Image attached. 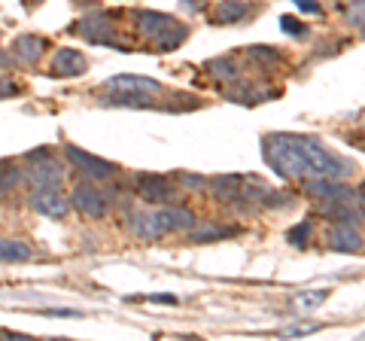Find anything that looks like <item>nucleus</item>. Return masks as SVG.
Listing matches in <instances>:
<instances>
[{
    "mask_svg": "<svg viewBox=\"0 0 365 341\" xmlns=\"http://www.w3.org/2000/svg\"><path fill=\"white\" fill-rule=\"evenodd\" d=\"M262 153H265V162L274 168V174H280L283 180H341L350 170V162L332 156L319 141L302 138V134H268L262 143Z\"/></svg>",
    "mask_w": 365,
    "mask_h": 341,
    "instance_id": "f257e3e1",
    "label": "nucleus"
},
{
    "mask_svg": "<svg viewBox=\"0 0 365 341\" xmlns=\"http://www.w3.org/2000/svg\"><path fill=\"white\" fill-rule=\"evenodd\" d=\"M104 98L101 104H110V107H155L158 98H162V83H155L150 76H131V73H122V76H113L104 83Z\"/></svg>",
    "mask_w": 365,
    "mask_h": 341,
    "instance_id": "f03ea898",
    "label": "nucleus"
},
{
    "mask_svg": "<svg viewBox=\"0 0 365 341\" xmlns=\"http://www.w3.org/2000/svg\"><path fill=\"white\" fill-rule=\"evenodd\" d=\"M195 225V213L186 210V208H155V210H146V213H134L131 220V232L143 241H158L170 232H182V229H192Z\"/></svg>",
    "mask_w": 365,
    "mask_h": 341,
    "instance_id": "7ed1b4c3",
    "label": "nucleus"
},
{
    "mask_svg": "<svg viewBox=\"0 0 365 341\" xmlns=\"http://www.w3.org/2000/svg\"><path fill=\"white\" fill-rule=\"evenodd\" d=\"M134 21H137V31H140L143 37L162 52L177 49L180 43L186 40V34H189V28L182 25V21L170 19L168 13H155V9H137Z\"/></svg>",
    "mask_w": 365,
    "mask_h": 341,
    "instance_id": "20e7f679",
    "label": "nucleus"
},
{
    "mask_svg": "<svg viewBox=\"0 0 365 341\" xmlns=\"http://www.w3.org/2000/svg\"><path fill=\"white\" fill-rule=\"evenodd\" d=\"M28 180L34 186H61L64 183V168L58 158H52V153L46 150V146H40V150H31L28 153Z\"/></svg>",
    "mask_w": 365,
    "mask_h": 341,
    "instance_id": "39448f33",
    "label": "nucleus"
},
{
    "mask_svg": "<svg viewBox=\"0 0 365 341\" xmlns=\"http://www.w3.org/2000/svg\"><path fill=\"white\" fill-rule=\"evenodd\" d=\"M73 34L86 37L88 43H98V46H116V49H128L125 43L116 37V21L104 13H95V16H86L79 25H73Z\"/></svg>",
    "mask_w": 365,
    "mask_h": 341,
    "instance_id": "423d86ee",
    "label": "nucleus"
},
{
    "mask_svg": "<svg viewBox=\"0 0 365 341\" xmlns=\"http://www.w3.org/2000/svg\"><path fill=\"white\" fill-rule=\"evenodd\" d=\"M64 156H67V162H71L79 174H86L88 180H110L113 174H116V165H113V162H107V158H101V156H91L86 150H79V146H73V143L64 146Z\"/></svg>",
    "mask_w": 365,
    "mask_h": 341,
    "instance_id": "0eeeda50",
    "label": "nucleus"
},
{
    "mask_svg": "<svg viewBox=\"0 0 365 341\" xmlns=\"http://www.w3.org/2000/svg\"><path fill=\"white\" fill-rule=\"evenodd\" d=\"M31 208L40 213V217H49V220H64L71 204L61 195V186H34L31 192Z\"/></svg>",
    "mask_w": 365,
    "mask_h": 341,
    "instance_id": "6e6552de",
    "label": "nucleus"
},
{
    "mask_svg": "<svg viewBox=\"0 0 365 341\" xmlns=\"http://www.w3.org/2000/svg\"><path fill=\"white\" fill-rule=\"evenodd\" d=\"M71 204H73L79 213H83V217H88V220H101V217H107L110 198L104 195V189L88 186V183H79V186L73 189Z\"/></svg>",
    "mask_w": 365,
    "mask_h": 341,
    "instance_id": "1a4fd4ad",
    "label": "nucleus"
},
{
    "mask_svg": "<svg viewBox=\"0 0 365 341\" xmlns=\"http://www.w3.org/2000/svg\"><path fill=\"white\" fill-rule=\"evenodd\" d=\"M137 192H140L146 201H153V204H168L170 198L177 195L174 186H170V180L158 177V174H140L137 177Z\"/></svg>",
    "mask_w": 365,
    "mask_h": 341,
    "instance_id": "9d476101",
    "label": "nucleus"
},
{
    "mask_svg": "<svg viewBox=\"0 0 365 341\" xmlns=\"http://www.w3.org/2000/svg\"><path fill=\"white\" fill-rule=\"evenodd\" d=\"M319 213L332 223H347V225H356V220L362 217L359 208H353V195L347 198H326L319 204Z\"/></svg>",
    "mask_w": 365,
    "mask_h": 341,
    "instance_id": "9b49d317",
    "label": "nucleus"
},
{
    "mask_svg": "<svg viewBox=\"0 0 365 341\" xmlns=\"http://www.w3.org/2000/svg\"><path fill=\"white\" fill-rule=\"evenodd\" d=\"M329 247H332L335 253H359L365 244H362V235L353 229V225L335 223L332 232H329Z\"/></svg>",
    "mask_w": 365,
    "mask_h": 341,
    "instance_id": "f8f14e48",
    "label": "nucleus"
},
{
    "mask_svg": "<svg viewBox=\"0 0 365 341\" xmlns=\"http://www.w3.org/2000/svg\"><path fill=\"white\" fill-rule=\"evenodd\" d=\"M86 71H88V61H86L83 52H76V49L55 52V58H52V73L55 76H83Z\"/></svg>",
    "mask_w": 365,
    "mask_h": 341,
    "instance_id": "ddd939ff",
    "label": "nucleus"
},
{
    "mask_svg": "<svg viewBox=\"0 0 365 341\" xmlns=\"http://www.w3.org/2000/svg\"><path fill=\"white\" fill-rule=\"evenodd\" d=\"M253 9L256 6L247 4V0H220L213 9V25H237V21H244Z\"/></svg>",
    "mask_w": 365,
    "mask_h": 341,
    "instance_id": "4468645a",
    "label": "nucleus"
},
{
    "mask_svg": "<svg viewBox=\"0 0 365 341\" xmlns=\"http://www.w3.org/2000/svg\"><path fill=\"white\" fill-rule=\"evenodd\" d=\"M46 49H49V40L37 37V34H21V37L13 40V55L25 64H34Z\"/></svg>",
    "mask_w": 365,
    "mask_h": 341,
    "instance_id": "2eb2a0df",
    "label": "nucleus"
},
{
    "mask_svg": "<svg viewBox=\"0 0 365 341\" xmlns=\"http://www.w3.org/2000/svg\"><path fill=\"white\" fill-rule=\"evenodd\" d=\"M304 189L311 192L314 198H347V195H353V189H347V186H341L338 180H332V177H307L304 180Z\"/></svg>",
    "mask_w": 365,
    "mask_h": 341,
    "instance_id": "dca6fc26",
    "label": "nucleus"
},
{
    "mask_svg": "<svg viewBox=\"0 0 365 341\" xmlns=\"http://www.w3.org/2000/svg\"><path fill=\"white\" fill-rule=\"evenodd\" d=\"M34 256V250L28 241H19V238H0V263H28Z\"/></svg>",
    "mask_w": 365,
    "mask_h": 341,
    "instance_id": "f3484780",
    "label": "nucleus"
},
{
    "mask_svg": "<svg viewBox=\"0 0 365 341\" xmlns=\"http://www.w3.org/2000/svg\"><path fill=\"white\" fill-rule=\"evenodd\" d=\"M232 235H237V229H232V225H201V229H195L192 225L189 229V238L192 241H198V244H204V241H220V238H232Z\"/></svg>",
    "mask_w": 365,
    "mask_h": 341,
    "instance_id": "a211bd4d",
    "label": "nucleus"
},
{
    "mask_svg": "<svg viewBox=\"0 0 365 341\" xmlns=\"http://www.w3.org/2000/svg\"><path fill=\"white\" fill-rule=\"evenodd\" d=\"M19 183H21V168L16 162H0V198H6Z\"/></svg>",
    "mask_w": 365,
    "mask_h": 341,
    "instance_id": "6ab92c4d",
    "label": "nucleus"
},
{
    "mask_svg": "<svg viewBox=\"0 0 365 341\" xmlns=\"http://www.w3.org/2000/svg\"><path fill=\"white\" fill-rule=\"evenodd\" d=\"M207 71L216 79H241V71H237V64L232 58H213L207 61Z\"/></svg>",
    "mask_w": 365,
    "mask_h": 341,
    "instance_id": "aec40b11",
    "label": "nucleus"
},
{
    "mask_svg": "<svg viewBox=\"0 0 365 341\" xmlns=\"http://www.w3.org/2000/svg\"><path fill=\"white\" fill-rule=\"evenodd\" d=\"M329 299V290H317V292H302V295H295V305L299 308H317V305H323Z\"/></svg>",
    "mask_w": 365,
    "mask_h": 341,
    "instance_id": "412c9836",
    "label": "nucleus"
},
{
    "mask_svg": "<svg viewBox=\"0 0 365 341\" xmlns=\"http://www.w3.org/2000/svg\"><path fill=\"white\" fill-rule=\"evenodd\" d=\"M307 238H311V223H299V225H292V229L287 232V241L292 247H304Z\"/></svg>",
    "mask_w": 365,
    "mask_h": 341,
    "instance_id": "4be33fe9",
    "label": "nucleus"
},
{
    "mask_svg": "<svg viewBox=\"0 0 365 341\" xmlns=\"http://www.w3.org/2000/svg\"><path fill=\"white\" fill-rule=\"evenodd\" d=\"M347 21L353 28H365V0H353L347 6Z\"/></svg>",
    "mask_w": 365,
    "mask_h": 341,
    "instance_id": "5701e85b",
    "label": "nucleus"
},
{
    "mask_svg": "<svg viewBox=\"0 0 365 341\" xmlns=\"http://www.w3.org/2000/svg\"><path fill=\"white\" fill-rule=\"evenodd\" d=\"M247 55H250V58H259V61H268V64L280 61V52H274V49H268V46H250Z\"/></svg>",
    "mask_w": 365,
    "mask_h": 341,
    "instance_id": "b1692460",
    "label": "nucleus"
},
{
    "mask_svg": "<svg viewBox=\"0 0 365 341\" xmlns=\"http://www.w3.org/2000/svg\"><path fill=\"white\" fill-rule=\"evenodd\" d=\"M280 31L292 34V37H304V34H307V28H304V25H299V21H295L292 16H283V19H280Z\"/></svg>",
    "mask_w": 365,
    "mask_h": 341,
    "instance_id": "393cba45",
    "label": "nucleus"
},
{
    "mask_svg": "<svg viewBox=\"0 0 365 341\" xmlns=\"http://www.w3.org/2000/svg\"><path fill=\"white\" fill-rule=\"evenodd\" d=\"M177 180L182 186H189V189H201V186H207V180L204 177H195V174H177Z\"/></svg>",
    "mask_w": 365,
    "mask_h": 341,
    "instance_id": "a878e982",
    "label": "nucleus"
},
{
    "mask_svg": "<svg viewBox=\"0 0 365 341\" xmlns=\"http://www.w3.org/2000/svg\"><path fill=\"white\" fill-rule=\"evenodd\" d=\"M295 6H299L302 13H311V16L319 13V4H317V0H295Z\"/></svg>",
    "mask_w": 365,
    "mask_h": 341,
    "instance_id": "bb28decb",
    "label": "nucleus"
},
{
    "mask_svg": "<svg viewBox=\"0 0 365 341\" xmlns=\"http://www.w3.org/2000/svg\"><path fill=\"white\" fill-rule=\"evenodd\" d=\"M16 92H19V86L13 83V79H0V98H9Z\"/></svg>",
    "mask_w": 365,
    "mask_h": 341,
    "instance_id": "cd10ccee",
    "label": "nucleus"
},
{
    "mask_svg": "<svg viewBox=\"0 0 365 341\" xmlns=\"http://www.w3.org/2000/svg\"><path fill=\"white\" fill-rule=\"evenodd\" d=\"M180 6L186 9V13H198V9L204 6V0H180Z\"/></svg>",
    "mask_w": 365,
    "mask_h": 341,
    "instance_id": "c85d7f7f",
    "label": "nucleus"
},
{
    "mask_svg": "<svg viewBox=\"0 0 365 341\" xmlns=\"http://www.w3.org/2000/svg\"><path fill=\"white\" fill-rule=\"evenodd\" d=\"M319 323H304V326H292L289 329V335H302V332H317Z\"/></svg>",
    "mask_w": 365,
    "mask_h": 341,
    "instance_id": "c756f323",
    "label": "nucleus"
},
{
    "mask_svg": "<svg viewBox=\"0 0 365 341\" xmlns=\"http://www.w3.org/2000/svg\"><path fill=\"white\" fill-rule=\"evenodd\" d=\"M356 208H359V213L365 217V183L359 186V192H356Z\"/></svg>",
    "mask_w": 365,
    "mask_h": 341,
    "instance_id": "7c9ffc66",
    "label": "nucleus"
},
{
    "mask_svg": "<svg viewBox=\"0 0 365 341\" xmlns=\"http://www.w3.org/2000/svg\"><path fill=\"white\" fill-rule=\"evenodd\" d=\"M9 64H13V58H9V55L0 49V67H9Z\"/></svg>",
    "mask_w": 365,
    "mask_h": 341,
    "instance_id": "2f4dec72",
    "label": "nucleus"
}]
</instances>
